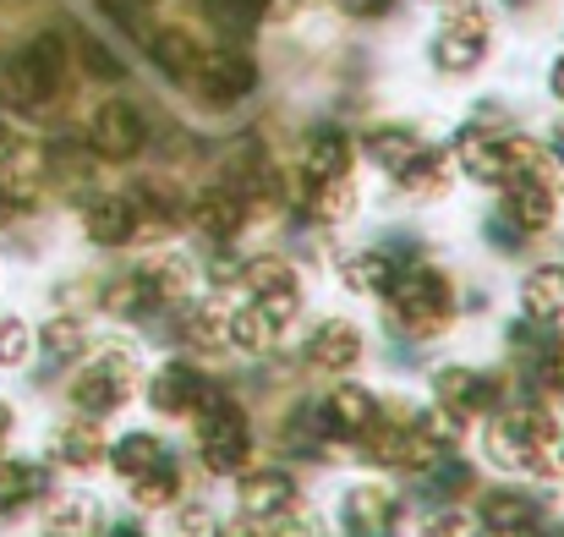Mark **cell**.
Instances as JSON below:
<instances>
[{
  "instance_id": "30bf717a",
  "label": "cell",
  "mask_w": 564,
  "mask_h": 537,
  "mask_svg": "<svg viewBox=\"0 0 564 537\" xmlns=\"http://www.w3.org/2000/svg\"><path fill=\"white\" fill-rule=\"evenodd\" d=\"M494 406H499V384L488 373H477V367H438L433 373V411L449 417L460 433L477 417H488Z\"/></svg>"
},
{
  "instance_id": "ffe728a7",
  "label": "cell",
  "mask_w": 564,
  "mask_h": 537,
  "mask_svg": "<svg viewBox=\"0 0 564 537\" xmlns=\"http://www.w3.org/2000/svg\"><path fill=\"white\" fill-rule=\"evenodd\" d=\"M362 330L351 324V319H324L313 335H307V367H318V373H351L357 362H362Z\"/></svg>"
},
{
  "instance_id": "d6a6232c",
  "label": "cell",
  "mask_w": 564,
  "mask_h": 537,
  "mask_svg": "<svg viewBox=\"0 0 564 537\" xmlns=\"http://www.w3.org/2000/svg\"><path fill=\"white\" fill-rule=\"evenodd\" d=\"M99 308H105L110 319H143V313H154V297H149L143 275L127 269V275H110V280L99 286Z\"/></svg>"
},
{
  "instance_id": "f1b7e54d",
  "label": "cell",
  "mask_w": 564,
  "mask_h": 537,
  "mask_svg": "<svg viewBox=\"0 0 564 537\" xmlns=\"http://www.w3.org/2000/svg\"><path fill=\"white\" fill-rule=\"evenodd\" d=\"M285 335H291V330H285L280 319H269L258 302H241V308H230V352L263 357V352H274Z\"/></svg>"
},
{
  "instance_id": "ba28073f",
  "label": "cell",
  "mask_w": 564,
  "mask_h": 537,
  "mask_svg": "<svg viewBox=\"0 0 564 537\" xmlns=\"http://www.w3.org/2000/svg\"><path fill=\"white\" fill-rule=\"evenodd\" d=\"M488 44H494V17H488L477 0H455V6L444 11L438 33H433V66L449 72V77L477 72L482 55H488Z\"/></svg>"
},
{
  "instance_id": "d590c367",
  "label": "cell",
  "mask_w": 564,
  "mask_h": 537,
  "mask_svg": "<svg viewBox=\"0 0 564 537\" xmlns=\"http://www.w3.org/2000/svg\"><path fill=\"white\" fill-rule=\"evenodd\" d=\"M28 357H33V330H28V319H22V313H0V373L22 367Z\"/></svg>"
},
{
  "instance_id": "74e56055",
  "label": "cell",
  "mask_w": 564,
  "mask_h": 537,
  "mask_svg": "<svg viewBox=\"0 0 564 537\" xmlns=\"http://www.w3.org/2000/svg\"><path fill=\"white\" fill-rule=\"evenodd\" d=\"M171 537H219V522H214V511L208 505H176V516H171Z\"/></svg>"
},
{
  "instance_id": "e0dca14e",
  "label": "cell",
  "mask_w": 564,
  "mask_h": 537,
  "mask_svg": "<svg viewBox=\"0 0 564 537\" xmlns=\"http://www.w3.org/2000/svg\"><path fill=\"white\" fill-rule=\"evenodd\" d=\"M247 214H252V203H247L230 181H214V186L187 208V225L197 236H208L214 247H225V241H236V230L247 225Z\"/></svg>"
},
{
  "instance_id": "5bb4252c",
  "label": "cell",
  "mask_w": 564,
  "mask_h": 537,
  "mask_svg": "<svg viewBox=\"0 0 564 537\" xmlns=\"http://www.w3.org/2000/svg\"><path fill=\"white\" fill-rule=\"evenodd\" d=\"M236 500H241V516H247V522H280V516H291V511L302 505V488H296L291 472L258 466V472H241Z\"/></svg>"
},
{
  "instance_id": "7bdbcfd3",
  "label": "cell",
  "mask_w": 564,
  "mask_h": 537,
  "mask_svg": "<svg viewBox=\"0 0 564 537\" xmlns=\"http://www.w3.org/2000/svg\"><path fill=\"white\" fill-rule=\"evenodd\" d=\"M549 88H554V99H564V55L554 61V72H549Z\"/></svg>"
},
{
  "instance_id": "f6af8a7d",
  "label": "cell",
  "mask_w": 564,
  "mask_h": 537,
  "mask_svg": "<svg viewBox=\"0 0 564 537\" xmlns=\"http://www.w3.org/2000/svg\"><path fill=\"white\" fill-rule=\"evenodd\" d=\"M6 225H17V214H11V203H6V192H0V230Z\"/></svg>"
},
{
  "instance_id": "f35d334b",
  "label": "cell",
  "mask_w": 564,
  "mask_h": 537,
  "mask_svg": "<svg viewBox=\"0 0 564 537\" xmlns=\"http://www.w3.org/2000/svg\"><path fill=\"white\" fill-rule=\"evenodd\" d=\"M214 11V22L225 28H252L258 17H269V0H203Z\"/></svg>"
},
{
  "instance_id": "f546056e",
  "label": "cell",
  "mask_w": 564,
  "mask_h": 537,
  "mask_svg": "<svg viewBox=\"0 0 564 537\" xmlns=\"http://www.w3.org/2000/svg\"><path fill=\"white\" fill-rule=\"evenodd\" d=\"M105 516L88 494H55L44 505V537H99Z\"/></svg>"
},
{
  "instance_id": "cb8c5ba5",
  "label": "cell",
  "mask_w": 564,
  "mask_h": 537,
  "mask_svg": "<svg viewBox=\"0 0 564 537\" xmlns=\"http://www.w3.org/2000/svg\"><path fill=\"white\" fill-rule=\"evenodd\" d=\"M50 494V472L39 461H17V455H0V522L22 516L28 505H39Z\"/></svg>"
},
{
  "instance_id": "ee69618b",
  "label": "cell",
  "mask_w": 564,
  "mask_h": 537,
  "mask_svg": "<svg viewBox=\"0 0 564 537\" xmlns=\"http://www.w3.org/2000/svg\"><path fill=\"white\" fill-rule=\"evenodd\" d=\"M549 154H554V160H564V116H560V121H554V138H549Z\"/></svg>"
},
{
  "instance_id": "484cf974",
  "label": "cell",
  "mask_w": 564,
  "mask_h": 537,
  "mask_svg": "<svg viewBox=\"0 0 564 537\" xmlns=\"http://www.w3.org/2000/svg\"><path fill=\"white\" fill-rule=\"evenodd\" d=\"M521 308L532 324L554 330L564 324V264H538L527 280H521Z\"/></svg>"
},
{
  "instance_id": "b9f144b4",
  "label": "cell",
  "mask_w": 564,
  "mask_h": 537,
  "mask_svg": "<svg viewBox=\"0 0 564 537\" xmlns=\"http://www.w3.org/2000/svg\"><path fill=\"white\" fill-rule=\"evenodd\" d=\"M11 428H17V411H11V406H6V400H0V444H6V439H11Z\"/></svg>"
},
{
  "instance_id": "9a60e30c",
  "label": "cell",
  "mask_w": 564,
  "mask_h": 537,
  "mask_svg": "<svg viewBox=\"0 0 564 537\" xmlns=\"http://www.w3.org/2000/svg\"><path fill=\"white\" fill-rule=\"evenodd\" d=\"M400 516L405 511H400V494L389 483H357L340 500V522H346L351 537H394Z\"/></svg>"
},
{
  "instance_id": "d4e9b609",
  "label": "cell",
  "mask_w": 564,
  "mask_h": 537,
  "mask_svg": "<svg viewBox=\"0 0 564 537\" xmlns=\"http://www.w3.org/2000/svg\"><path fill=\"white\" fill-rule=\"evenodd\" d=\"M477 522H482V533H499V537L538 533V500L532 494H516V488H488Z\"/></svg>"
},
{
  "instance_id": "8d00e7d4",
  "label": "cell",
  "mask_w": 564,
  "mask_h": 537,
  "mask_svg": "<svg viewBox=\"0 0 564 537\" xmlns=\"http://www.w3.org/2000/svg\"><path fill=\"white\" fill-rule=\"evenodd\" d=\"M72 55H77L94 77H121V61H116V55H110V44H105V39H94V33H77Z\"/></svg>"
},
{
  "instance_id": "7dc6e473",
  "label": "cell",
  "mask_w": 564,
  "mask_h": 537,
  "mask_svg": "<svg viewBox=\"0 0 564 537\" xmlns=\"http://www.w3.org/2000/svg\"><path fill=\"white\" fill-rule=\"evenodd\" d=\"M516 6H532V0H516Z\"/></svg>"
},
{
  "instance_id": "4dcf8cb0",
  "label": "cell",
  "mask_w": 564,
  "mask_h": 537,
  "mask_svg": "<svg viewBox=\"0 0 564 537\" xmlns=\"http://www.w3.org/2000/svg\"><path fill=\"white\" fill-rule=\"evenodd\" d=\"M394 253H383V247H368V253H351L346 264H340V286L346 291H357V297H383L389 291V280H394Z\"/></svg>"
},
{
  "instance_id": "836d02e7",
  "label": "cell",
  "mask_w": 564,
  "mask_h": 537,
  "mask_svg": "<svg viewBox=\"0 0 564 537\" xmlns=\"http://www.w3.org/2000/svg\"><path fill=\"white\" fill-rule=\"evenodd\" d=\"M33 346H39L50 362H77L83 352H88V330H83L77 313H55V319L33 335Z\"/></svg>"
},
{
  "instance_id": "83f0119b",
  "label": "cell",
  "mask_w": 564,
  "mask_h": 537,
  "mask_svg": "<svg viewBox=\"0 0 564 537\" xmlns=\"http://www.w3.org/2000/svg\"><path fill=\"white\" fill-rule=\"evenodd\" d=\"M138 275H143V286H149V297H154V308H182L192 302V264L182 253H165V258H149V264H138Z\"/></svg>"
},
{
  "instance_id": "bcb514c9",
  "label": "cell",
  "mask_w": 564,
  "mask_h": 537,
  "mask_svg": "<svg viewBox=\"0 0 564 537\" xmlns=\"http://www.w3.org/2000/svg\"><path fill=\"white\" fill-rule=\"evenodd\" d=\"M105 537H143V527H110Z\"/></svg>"
},
{
  "instance_id": "44dd1931",
  "label": "cell",
  "mask_w": 564,
  "mask_h": 537,
  "mask_svg": "<svg viewBox=\"0 0 564 537\" xmlns=\"http://www.w3.org/2000/svg\"><path fill=\"white\" fill-rule=\"evenodd\" d=\"M208 395V378L192 367V362H165L154 378H149V406L160 417H192Z\"/></svg>"
},
{
  "instance_id": "e575fe53",
  "label": "cell",
  "mask_w": 564,
  "mask_h": 537,
  "mask_svg": "<svg viewBox=\"0 0 564 537\" xmlns=\"http://www.w3.org/2000/svg\"><path fill=\"white\" fill-rule=\"evenodd\" d=\"M127 488H132V505H138V511H165V505L182 500L187 483H182V466L165 461L160 472H149V477H138V483H127Z\"/></svg>"
},
{
  "instance_id": "8992f818",
  "label": "cell",
  "mask_w": 564,
  "mask_h": 537,
  "mask_svg": "<svg viewBox=\"0 0 564 537\" xmlns=\"http://www.w3.org/2000/svg\"><path fill=\"white\" fill-rule=\"evenodd\" d=\"M560 197H564V171H554V154H543L532 171L505 181V203L494 214L499 230H516V241L527 236H543L560 214Z\"/></svg>"
},
{
  "instance_id": "4316f807",
  "label": "cell",
  "mask_w": 564,
  "mask_h": 537,
  "mask_svg": "<svg viewBox=\"0 0 564 537\" xmlns=\"http://www.w3.org/2000/svg\"><path fill=\"white\" fill-rule=\"evenodd\" d=\"M110 472L121 477V483H138V477H149V472H160L165 461H176L171 450H165V439H154V433H121L116 444H110Z\"/></svg>"
},
{
  "instance_id": "ab89813d",
  "label": "cell",
  "mask_w": 564,
  "mask_h": 537,
  "mask_svg": "<svg viewBox=\"0 0 564 537\" xmlns=\"http://www.w3.org/2000/svg\"><path fill=\"white\" fill-rule=\"evenodd\" d=\"M422 537H482V522H471L466 511H438V516L422 527Z\"/></svg>"
},
{
  "instance_id": "603a6c76",
  "label": "cell",
  "mask_w": 564,
  "mask_h": 537,
  "mask_svg": "<svg viewBox=\"0 0 564 537\" xmlns=\"http://www.w3.org/2000/svg\"><path fill=\"white\" fill-rule=\"evenodd\" d=\"M427 149H433V143H427L416 127H405V121H383V127H373V132H368V160H373L383 176L411 171Z\"/></svg>"
},
{
  "instance_id": "4fadbf2b",
  "label": "cell",
  "mask_w": 564,
  "mask_h": 537,
  "mask_svg": "<svg viewBox=\"0 0 564 537\" xmlns=\"http://www.w3.org/2000/svg\"><path fill=\"white\" fill-rule=\"evenodd\" d=\"M351 165H357V143H351L340 127H313V132L296 143V176H291V186L340 181V176H351Z\"/></svg>"
},
{
  "instance_id": "277c9868",
  "label": "cell",
  "mask_w": 564,
  "mask_h": 537,
  "mask_svg": "<svg viewBox=\"0 0 564 537\" xmlns=\"http://www.w3.org/2000/svg\"><path fill=\"white\" fill-rule=\"evenodd\" d=\"M543 154H549L543 143H532V138H521V132L499 127V116H494V110H482L477 121H466V127L455 132V149H449V160H455L466 176L488 181V186H505L510 176L532 171Z\"/></svg>"
},
{
  "instance_id": "8fae6325",
  "label": "cell",
  "mask_w": 564,
  "mask_h": 537,
  "mask_svg": "<svg viewBox=\"0 0 564 537\" xmlns=\"http://www.w3.org/2000/svg\"><path fill=\"white\" fill-rule=\"evenodd\" d=\"M88 149L99 154V160H138L143 154V143H149V121H143V110L132 105V99H105L94 116H88Z\"/></svg>"
},
{
  "instance_id": "ac0fdd59",
  "label": "cell",
  "mask_w": 564,
  "mask_h": 537,
  "mask_svg": "<svg viewBox=\"0 0 564 537\" xmlns=\"http://www.w3.org/2000/svg\"><path fill=\"white\" fill-rule=\"evenodd\" d=\"M378 411H383L378 395L373 389H362V384H335V389L318 400V422H324V433H329V439H351V444L373 428Z\"/></svg>"
},
{
  "instance_id": "d6986e66",
  "label": "cell",
  "mask_w": 564,
  "mask_h": 537,
  "mask_svg": "<svg viewBox=\"0 0 564 537\" xmlns=\"http://www.w3.org/2000/svg\"><path fill=\"white\" fill-rule=\"evenodd\" d=\"M105 455H110V444H105V433H99V422L94 417H66L55 433H50V461L61 466V472H94V466H105Z\"/></svg>"
},
{
  "instance_id": "7402d4cb",
  "label": "cell",
  "mask_w": 564,
  "mask_h": 537,
  "mask_svg": "<svg viewBox=\"0 0 564 537\" xmlns=\"http://www.w3.org/2000/svg\"><path fill=\"white\" fill-rule=\"evenodd\" d=\"M176 341L192 357H219L230 352V313L214 302H182L176 308Z\"/></svg>"
},
{
  "instance_id": "7a4b0ae2",
  "label": "cell",
  "mask_w": 564,
  "mask_h": 537,
  "mask_svg": "<svg viewBox=\"0 0 564 537\" xmlns=\"http://www.w3.org/2000/svg\"><path fill=\"white\" fill-rule=\"evenodd\" d=\"M378 302L405 341H438L455 324V286L438 264H394V280Z\"/></svg>"
},
{
  "instance_id": "60d3db41",
  "label": "cell",
  "mask_w": 564,
  "mask_h": 537,
  "mask_svg": "<svg viewBox=\"0 0 564 537\" xmlns=\"http://www.w3.org/2000/svg\"><path fill=\"white\" fill-rule=\"evenodd\" d=\"M340 11H351V17H383L389 11V0H335Z\"/></svg>"
},
{
  "instance_id": "2e32d148",
  "label": "cell",
  "mask_w": 564,
  "mask_h": 537,
  "mask_svg": "<svg viewBox=\"0 0 564 537\" xmlns=\"http://www.w3.org/2000/svg\"><path fill=\"white\" fill-rule=\"evenodd\" d=\"M83 236L94 247L138 241V197L132 192H88L83 197Z\"/></svg>"
},
{
  "instance_id": "6da1fadb",
  "label": "cell",
  "mask_w": 564,
  "mask_h": 537,
  "mask_svg": "<svg viewBox=\"0 0 564 537\" xmlns=\"http://www.w3.org/2000/svg\"><path fill=\"white\" fill-rule=\"evenodd\" d=\"M72 66H77V55H72V44L61 33H39V39L6 50L0 55V110L17 116V110L55 105L66 94V83H72Z\"/></svg>"
},
{
  "instance_id": "9c48e42d",
  "label": "cell",
  "mask_w": 564,
  "mask_h": 537,
  "mask_svg": "<svg viewBox=\"0 0 564 537\" xmlns=\"http://www.w3.org/2000/svg\"><path fill=\"white\" fill-rule=\"evenodd\" d=\"M182 88L208 110H230V105H241L258 88V66L241 50H203L197 66L182 77Z\"/></svg>"
},
{
  "instance_id": "52a82bcc",
  "label": "cell",
  "mask_w": 564,
  "mask_h": 537,
  "mask_svg": "<svg viewBox=\"0 0 564 537\" xmlns=\"http://www.w3.org/2000/svg\"><path fill=\"white\" fill-rule=\"evenodd\" d=\"M44 186H50V149L22 132L17 121H0V192L11 203V214H33L44 203Z\"/></svg>"
},
{
  "instance_id": "1f68e13d",
  "label": "cell",
  "mask_w": 564,
  "mask_h": 537,
  "mask_svg": "<svg viewBox=\"0 0 564 537\" xmlns=\"http://www.w3.org/2000/svg\"><path fill=\"white\" fill-rule=\"evenodd\" d=\"M449 181H455V160H449L444 149H427L411 171H400V176H394V186H400L405 197L427 203V197H444V192H449Z\"/></svg>"
},
{
  "instance_id": "3957f363",
  "label": "cell",
  "mask_w": 564,
  "mask_h": 537,
  "mask_svg": "<svg viewBox=\"0 0 564 537\" xmlns=\"http://www.w3.org/2000/svg\"><path fill=\"white\" fill-rule=\"evenodd\" d=\"M138 384H143V357H138V346H127V341H99V346L83 352L72 384H66V400H72L77 417L105 422V417H116V411L138 395Z\"/></svg>"
},
{
  "instance_id": "7c38bea8",
  "label": "cell",
  "mask_w": 564,
  "mask_h": 537,
  "mask_svg": "<svg viewBox=\"0 0 564 537\" xmlns=\"http://www.w3.org/2000/svg\"><path fill=\"white\" fill-rule=\"evenodd\" d=\"M241 280H247V302H258L269 319H280L285 330L296 324V313H302V280H296V269L285 264V258H274V253H263V258H247L241 264Z\"/></svg>"
},
{
  "instance_id": "5b68a950",
  "label": "cell",
  "mask_w": 564,
  "mask_h": 537,
  "mask_svg": "<svg viewBox=\"0 0 564 537\" xmlns=\"http://www.w3.org/2000/svg\"><path fill=\"white\" fill-rule=\"evenodd\" d=\"M192 422H197V455L214 477H241L252 466V422L230 395L208 389L203 406L192 411Z\"/></svg>"
}]
</instances>
